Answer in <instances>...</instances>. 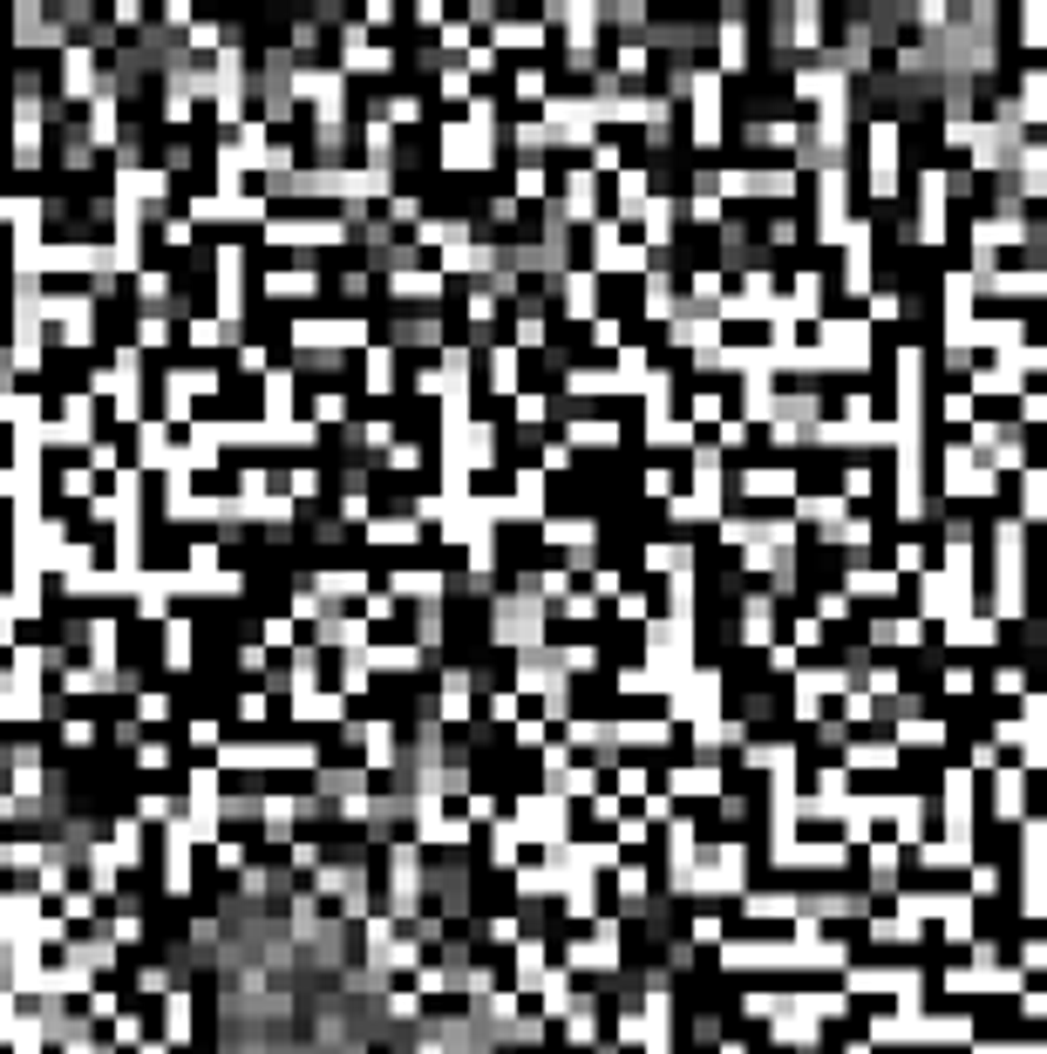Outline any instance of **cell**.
I'll use <instances>...</instances> for the list:
<instances>
[{"instance_id": "1", "label": "cell", "mask_w": 1047, "mask_h": 1054, "mask_svg": "<svg viewBox=\"0 0 1047 1054\" xmlns=\"http://www.w3.org/2000/svg\"><path fill=\"white\" fill-rule=\"evenodd\" d=\"M171 708H177L171 687H137V694H130V721H137L143 735H150V728H164V721H171Z\"/></svg>"}, {"instance_id": "2", "label": "cell", "mask_w": 1047, "mask_h": 1054, "mask_svg": "<svg viewBox=\"0 0 1047 1054\" xmlns=\"http://www.w3.org/2000/svg\"><path fill=\"white\" fill-rule=\"evenodd\" d=\"M171 347V314H137V355H164Z\"/></svg>"}, {"instance_id": "3", "label": "cell", "mask_w": 1047, "mask_h": 1054, "mask_svg": "<svg viewBox=\"0 0 1047 1054\" xmlns=\"http://www.w3.org/2000/svg\"><path fill=\"white\" fill-rule=\"evenodd\" d=\"M171 762H177L171 741H150V735L137 741V775H150V783H156V775H171Z\"/></svg>"}, {"instance_id": "4", "label": "cell", "mask_w": 1047, "mask_h": 1054, "mask_svg": "<svg viewBox=\"0 0 1047 1054\" xmlns=\"http://www.w3.org/2000/svg\"><path fill=\"white\" fill-rule=\"evenodd\" d=\"M231 721H238V728H259V721H266V694H238V700H231Z\"/></svg>"}, {"instance_id": "5", "label": "cell", "mask_w": 1047, "mask_h": 1054, "mask_svg": "<svg viewBox=\"0 0 1047 1054\" xmlns=\"http://www.w3.org/2000/svg\"><path fill=\"white\" fill-rule=\"evenodd\" d=\"M184 334H191V347H225V334H231V327H225V320H191Z\"/></svg>"}, {"instance_id": "6", "label": "cell", "mask_w": 1047, "mask_h": 1054, "mask_svg": "<svg viewBox=\"0 0 1047 1054\" xmlns=\"http://www.w3.org/2000/svg\"><path fill=\"white\" fill-rule=\"evenodd\" d=\"M184 735H191V749H218V721H212V715H191Z\"/></svg>"}]
</instances>
